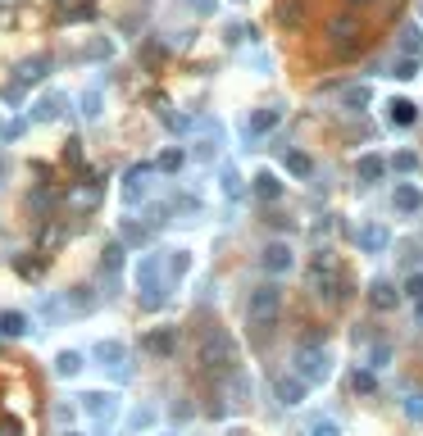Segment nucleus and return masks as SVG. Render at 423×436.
I'll return each mask as SVG.
<instances>
[{"instance_id": "obj_13", "label": "nucleus", "mask_w": 423, "mask_h": 436, "mask_svg": "<svg viewBox=\"0 0 423 436\" xmlns=\"http://www.w3.org/2000/svg\"><path fill=\"white\" fill-rule=\"evenodd\" d=\"M278 123H282V110H255L251 119H246V137H251V141H259L264 132H273Z\"/></svg>"}, {"instance_id": "obj_21", "label": "nucleus", "mask_w": 423, "mask_h": 436, "mask_svg": "<svg viewBox=\"0 0 423 436\" xmlns=\"http://www.w3.org/2000/svg\"><path fill=\"white\" fill-rule=\"evenodd\" d=\"M387 119H391V128H410V123L419 119V114H415V100H391L387 105Z\"/></svg>"}, {"instance_id": "obj_40", "label": "nucleus", "mask_w": 423, "mask_h": 436, "mask_svg": "<svg viewBox=\"0 0 423 436\" xmlns=\"http://www.w3.org/2000/svg\"><path fill=\"white\" fill-rule=\"evenodd\" d=\"M391 169H396V173H415L419 169V154L415 150H401L396 159H391Z\"/></svg>"}, {"instance_id": "obj_33", "label": "nucleus", "mask_w": 423, "mask_h": 436, "mask_svg": "<svg viewBox=\"0 0 423 436\" xmlns=\"http://www.w3.org/2000/svg\"><path fill=\"white\" fill-rule=\"evenodd\" d=\"M150 423H155V409H150V404H141V409H132V418H128V428H123V436H132V432L150 428Z\"/></svg>"}, {"instance_id": "obj_46", "label": "nucleus", "mask_w": 423, "mask_h": 436, "mask_svg": "<svg viewBox=\"0 0 423 436\" xmlns=\"http://www.w3.org/2000/svg\"><path fill=\"white\" fill-rule=\"evenodd\" d=\"M23 128H27V123H0V141H14V137H23Z\"/></svg>"}, {"instance_id": "obj_4", "label": "nucleus", "mask_w": 423, "mask_h": 436, "mask_svg": "<svg viewBox=\"0 0 423 436\" xmlns=\"http://www.w3.org/2000/svg\"><path fill=\"white\" fill-rule=\"evenodd\" d=\"M137 282H141V305L146 309H160L169 300V277H164V268H160V255H146L141 259V268H137Z\"/></svg>"}, {"instance_id": "obj_20", "label": "nucleus", "mask_w": 423, "mask_h": 436, "mask_svg": "<svg viewBox=\"0 0 423 436\" xmlns=\"http://www.w3.org/2000/svg\"><path fill=\"white\" fill-rule=\"evenodd\" d=\"M278 400H282V404H301L305 400V382H301V377H278Z\"/></svg>"}, {"instance_id": "obj_18", "label": "nucleus", "mask_w": 423, "mask_h": 436, "mask_svg": "<svg viewBox=\"0 0 423 436\" xmlns=\"http://www.w3.org/2000/svg\"><path fill=\"white\" fill-rule=\"evenodd\" d=\"M255 196L264 200V205H273V200L282 196V182H278V178H273L268 169H264V173H255Z\"/></svg>"}, {"instance_id": "obj_27", "label": "nucleus", "mask_w": 423, "mask_h": 436, "mask_svg": "<svg viewBox=\"0 0 423 436\" xmlns=\"http://www.w3.org/2000/svg\"><path fill=\"white\" fill-rule=\"evenodd\" d=\"M119 241H123V246H146V241H150V227H141V223L123 218V227H119Z\"/></svg>"}, {"instance_id": "obj_32", "label": "nucleus", "mask_w": 423, "mask_h": 436, "mask_svg": "<svg viewBox=\"0 0 423 436\" xmlns=\"http://www.w3.org/2000/svg\"><path fill=\"white\" fill-rule=\"evenodd\" d=\"M96 14V0H78V5L60 9V23H78V18H91Z\"/></svg>"}, {"instance_id": "obj_31", "label": "nucleus", "mask_w": 423, "mask_h": 436, "mask_svg": "<svg viewBox=\"0 0 423 436\" xmlns=\"http://www.w3.org/2000/svg\"><path fill=\"white\" fill-rule=\"evenodd\" d=\"M51 205H55V196H51V191H46V187H37L32 196H27V214H32V218H41V214H46V209H51Z\"/></svg>"}, {"instance_id": "obj_47", "label": "nucleus", "mask_w": 423, "mask_h": 436, "mask_svg": "<svg viewBox=\"0 0 423 436\" xmlns=\"http://www.w3.org/2000/svg\"><path fill=\"white\" fill-rule=\"evenodd\" d=\"M310 436H341V432H337V423L319 418V423H310Z\"/></svg>"}, {"instance_id": "obj_39", "label": "nucleus", "mask_w": 423, "mask_h": 436, "mask_svg": "<svg viewBox=\"0 0 423 436\" xmlns=\"http://www.w3.org/2000/svg\"><path fill=\"white\" fill-rule=\"evenodd\" d=\"M64 164H69V169H82V141L78 137L64 141Z\"/></svg>"}, {"instance_id": "obj_14", "label": "nucleus", "mask_w": 423, "mask_h": 436, "mask_svg": "<svg viewBox=\"0 0 423 436\" xmlns=\"http://www.w3.org/2000/svg\"><path fill=\"white\" fill-rule=\"evenodd\" d=\"M46 259H51V255H41V250L14 255V273H18V277H27V282H37V277H41V268H46Z\"/></svg>"}, {"instance_id": "obj_9", "label": "nucleus", "mask_w": 423, "mask_h": 436, "mask_svg": "<svg viewBox=\"0 0 423 436\" xmlns=\"http://www.w3.org/2000/svg\"><path fill=\"white\" fill-rule=\"evenodd\" d=\"M259 264H264V273H292V264H296V255H292V246L287 241H268L264 246V255H259Z\"/></svg>"}, {"instance_id": "obj_25", "label": "nucleus", "mask_w": 423, "mask_h": 436, "mask_svg": "<svg viewBox=\"0 0 423 436\" xmlns=\"http://www.w3.org/2000/svg\"><path fill=\"white\" fill-rule=\"evenodd\" d=\"M369 300H373V309H391V305L401 300V291L391 286V282H373V286H369Z\"/></svg>"}, {"instance_id": "obj_8", "label": "nucleus", "mask_w": 423, "mask_h": 436, "mask_svg": "<svg viewBox=\"0 0 423 436\" xmlns=\"http://www.w3.org/2000/svg\"><path fill=\"white\" fill-rule=\"evenodd\" d=\"M150 173H155V164H132V169L123 173V205H141Z\"/></svg>"}, {"instance_id": "obj_26", "label": "nucleus", "mask_w": 423, "mask_h": 436, "mask_svg": "<svg viewBox=\"0 0 423 436\" xmlns=\"http://www.w3.org/2000/svg\"><path fill=\"white\" fill-rule=\"evenodd\" d=\"M355 173H360V182H382V173H387V164H382L378 154H364V159L355 164Z\"/></svg>"}, {"instance_id": "obj_7", "label": "nucleus", "mask_w": 423, "mask_h": 436, "mask_svg": "<svg viewBox=\"0 0 423 436\" xmlns=\"http://www.w3.org/2000/svg\"><path fill=\"white\" fill-rule=\"evenodd\" d=\"M328 37H332V46H337V51H346V55L364 46V27L355 23L351 14H346V18H332V23H328Z\"/></svg>"}, {"instance_id": "obj_44", "label": "nucleus", "mask_w": 423, "mask_h": 436, "mask_svg": "<svg viewBox=\"0 0 423 436\" xmlns=\"http://www.w3.org/2000/svg\"><path fill=\"white\" fill-rule=\"evenodd\" d=\"M396 77H401V82L419 77V60H410V55H405V60H396Z\"/></svg>"}, {"instance_id": "obj_36", "label": "nucleus", "mask_w": 423, "mask_h": 436, "mask_svg": "<svg viewBox=\"0 0 423 436\" xmlns=\"http://www.w3.org/2000/svg\"><path fill=\"white\" fill-rule=\"evenodd\" d=\"M341 100L351 105V110H364V105H369V86H346Z\"/></svg>"}, {"instance_id": "obj_5", "label": "nucleus", "mask_w": 423, "mask_h": 436, "mask_svg": "<svg viewBox=\"0 0 423 436\" xmlns=\"http://www.w3.org/2000/svg\"><path fill=\"white\" fill-rule=\"evenodd\" d=\"M328 373H332V359H328L323 345H301V350H296V377H301L305 386L323 382Z\"/></svg>"}, {"instance_id": "obj_35", "label": "nucleus", "mask_w": 423, "mask_h": 436, "mask_svg": "<svg viewBox=\"0 0 423 436\" xmlns=\"http://www.w3.org/2000/svg\"><path fill=\"white\" fill-rule=\"evenodd\" d=\"M114 55V41H105V37H96V41L82 46V60H110Z\"/></svg>"}, {"instance_id": "obj_2", "label": "nucleus", "mask_w": 423, "mask_h": 436, "mask_svg": "<svg viewBox=\"0 0 423 436\" xmlns=\"http://www.w3.org/2000/svg\"><path fill=\"white\" fill-rule=\"evenodd\" d=\"M278 309H282V291H278L273 282H264V286H255V291H251V305H246V318H251V327H255V336H259V341H264V332L273 327Z\"/></svg>"}, {"instance_id": "obj_23", "label": "nucleus", "mask_w": 423, "mask_h": 436, "mask_svg": "<svg viewBox=\"0 0 423 436\" xmlns=\"http://www.w3.org/2000/svg\"><path fill=\"white\" fill-rule=\"evenodd\" d=\"M401 51H405L410 60H423V32H419L415 23H405V27H401Z\"/></svg>"}, {"instance_id": "obj_55", "label": "nucleus", "mask_w": 423, "mask_h": 436, "mask_svg": "<svg viewBox=\"0 0 423 436\" xmlns=\"http://www.w3.org/2000/svg\"><path fill=\"white\" fill-rule=\"evenodd\" d=\"M419 323H423V296H419Z\"/></svg>"}, {"instance_id": "obj_29", "label": "nucleus", "mask_w": 423, "mask_h": 436, "mask_svg": "<svg viewBox=\"0 0 423 436\" xmlns=\"http://www.w3.org/2000/svg\"><path fill=\"white\" fill-rule=\"evenodd\" d=\"M287 173H292V178H310V173H314V159L305 150H287Z\"/></svg>"}, {"instance_id": "obj_17", "label": "nucleus", "mask_w": 423, "mask_h": 436, "mask_svg": "<svg viewBox=\"0 0 423 436\" xmlns=\"http://www.w3.org/2000/svg\"><path fill=\"white\" fill-rule=\"evenodd\" d=\"M355 241H360L364 250H373V255H378V250H387V227L369 223V227H360V232H355Z\"/></svg>"}, {"instance_id": "obj_56", "label": "nucleus", "mask_w": 423, "mask_h": 436, "mask_svg": "<svg viewBox=\"0 0 423 436\" xmlns=\"http://www.w3.org/2000/svg\"><path fill=\"white\" fill-rule=\"evenodd\" d=\"M64 436H78V432H64Z\"/></svg>"}, {"instance_id": "obj_11", "label": "nucleus", "mask_w": 423, "mask_h": 436, "mask_svg": "<svg viewBox=\"0 0 423 436\" xmlns=\"http://www.w3.org/2000/svg\"><path fill=\"white\" fill-rule=\"evenodd\" d=\"M82 409H86V418L110 423V418H114V395H110V391H86V395H82Z\"/></svg>"}, {"instance_id": "obj_48", "label": "nucleus", "mask_w": 423, "mask_h": 436, "mask_svg": "<svg viewBox=\"0 0 423 436\" xmlns=\"http://www.w3.org/2000/svg\"><path fill=\"white\" fill-rule=\"evenodd\" d=\"M405 296H415V300L423 296V273H410L405 277Z\"/></svg>"}, {"instance_id": "obj_1", "label": "nucleus", "mask_w": 423, "mask_h": 436, "mask_svg": "<svg viewBox=\"0 0 423 436\" xmlns=\"http://www.w3.org/2000/svg\"><path fill=\"white\" fill-rule=\"evenodd\" d=\"M196 364H200V373H233L237 368V341L223 327H205L200 345H196Z\"/></svg>"}, {"instance_id": "obj_54", "label": "nucleus", "mask_w": 423, "mask_h": 436, "mask_svg": "<svg viewBox=\"0 0 423 436\" xmlns=\"http://www.w3.org/2000/svg\"><path fill=\"white\" fill-rule=\"evenodd\" d=\"M346 5H373V0H346Z\"/></svg>"}, {"instance_id": "obj_30", "label": "nucleus", "mask_w": 423, "mask_h": 436, "mask_svg": "<svg viewBox=\"0 0 423 436\" xmlns=\"http://www.w3.org/2000/svg\"><path fill=\"white\" fill-rule=\"evenodd\" d=\"M55 373H60V377H78L82 373V355L78 350H64L60 359H55Z\"/></svg>"}, {"instance_id": "obj_12", "label": "nucleus", "mask_w": 423, "mask_h": 436, "mask_svg": "<svg viewBox=\"0 0 423 436\" xmlns=\"http://www.w3.org/2000/svg\"><path fill=\"white\" fill-rule=\"evenodd\" d=\"M146 350L160 355V359H169V355L178 350V327H155V332H146Z\"/></svg>"}, {"instance_id": "obj_16", "label": "nucleus", "mask_w": 423, "mask_h": 436, "mask_svg": "<svg viewBox=\"0 0 423 436\" xmlns=\"http://www.w3.org/2000/svg\"><path fill=\"white\" fill-rule=\"evenodd\" d=\"M60 114H64V95L51 91V95H41V100H37L32 119H37V123H51V119H60Z\"/></svg>"}, {"instance_id": "obj_57", "label": "nucleus", "mask_w": 423, "mask_h": 436, "mask_svg": "<svg viewBox=\"0 0 423 436\" xmlns=\"http://www.w3.org/2000/svg\"><path fill=\"white\" fill-rule=\"evenodd\" d=\"M55 5H64V0H55Z\"/></svg>"}, {"instance_id": "obj_45", "label": "nucleus", "mask_w": 423, "mask_h": 436, "mask_svg": "<svg viewBox=\"0 0 423 436\" xmlns=\"http://www.w3.org/2000/svg\"><path fill=\"white\" fill-rule=\"evenodd\" d=\"M0 436H23V423L14 414H0Z\"/></svg>"}, {"instance_id": "obj_52", "label": "nucleus", "mask_w": 423, "mask_h": 436, "mask_svg": "<svg viewBox=\"0 0 423 436\" xmlns=\"http://www.w3.org/2000/svg\"><path fill=\"white\" fill-rule=\"evenodd\" d=\"M387 359H391V350H387V345H378V350H373V368H382Z\"/></svg>"}, {"instance_id": "obj_6", "label": "nucleus", "mask_w": 423, "mask_h": 436, "mask_svg": "<svg viewBox=\"0 0 423 436\" xmlns=\"http://www.w3.org/2000/svg\"><path fill=\"white\" fill-rule=\"evenodd\" d=\"M91 359L100 364V368H110L114 377H128L132 368H128V345L123 341H96L91 345Z\"/></svg>"}, {"instance_id": "obj_41", "label": "nucleus", "mask_w": 423, "mask_h": 436, "mask_svg": "<svg viewBox=\"0 0 423 436\" xmlns=\"http://www.w3.org/2000/svg\"><path fill=\"white\" fill-rule=\"evenodd\" d=\"M223 196H228V200L242 196V178H237V169H223Z\"/></svg>"}, {"instance_id": "obj_38", "label": "nucleus", "mask_w": 423, "mask_h": 436, "mask_svg": "<svg viewBox=\"0 0 423 436\" xmlns=\"http://www.w3.org/2000/svg\"><path fill=\"white\" fill-rule=\"evenodd\" d=\"M187 264H191L187 250H169V277H182V273H187Z\"/></svg>"}, {"instance_id": "obj_34", "label": "nucleus", "mask_w": 423, "mask_h": 436, "mask_svg": "<svg viewBox=\"0 0 423 436\" xmlns=\"http://www.w3.org/2000/svg\"><path fill=\"white\" fill-rule=\"evenodd\" d=\"M182 164H187V154H182L178 145H169V150H164V154H160V159H155V169H160V173H178Z\"/></svg>"}, {"instance_id": "obj_3", "label": "nucleus", "mask_w": 423, "mask_h": 436, "mask_svg": "<svg viewBox=\"0 0 423 436\" xmlns=\"http://www.w3.org/2000/svg\"><path fill=\"white\" fill-rule=\"evenodd\" d=\"M310 286L319 291V296H328V300H346V273H341V264L328 255V250H319V255H314Z\"/></svg>"}, {"instance_id": "obj_50", "label": "nucleus", "mask_w": 423, "mask_h": 436, "mask_svg": "<svg viewBox=\"0 0 423 436\" xmlns=\"http://www.w3.org/2000/svg\"><path fill=\"white\" fill-rule=\"evenodd\" d=\"M405 409L415 414V418H423V395H419V391H415V395H410V400H405Z\"/></svg>"}, {"instance_id": "obj_15", "label": "nucleus", "mask_w": 423, "mask_h": 436, "mask_svg": "<svg viewBox=\"0 0 423 436\" xmlns=\"http://www.w3.org/2000/svg\"><path fill=\"white\" fill-rule=\"evenodd\" d=\"M0 336H5V341H18V336H27V314H18V309H5V314H0Z\"/></svg>"}, {"instance_id": "obj_10", "label": "nucleus", "mask_w": 423, "mask_h": 436, "mask_svg": "<svg viewBox=\"0 0 423 436\" xmlns=\"http://www.w3.org/2000/svg\"><path fill=\"white\" fill-rule=\"evenodd\" d=\"M46 73H51V55H27V60H18V69H14V82L32 86V82H41Z\"/></svg>"}, {"instance_id": "obj_43", "label": "nucleus", "mask_w": 423, "mask_h": 436, "mask_svg": "<svg viewBox=\"0 0 423 436\" xmlns=\"http://www.w3.org/2000/svg\"><path fill=\"white\" fill-rule=\"evenodd\" d=\"M82 114H86V119H100V91H86L82 95Z\"/></svg>"}, {"instance_id": "obj_51", "label": "nucleus", "mask_w": 423, "mask_h": 436, "mask_svg": "<svg viewBox=\"0 0 423 436\" xmlns=\"http://www.w3.org/2000/svg\"><path fill=\"white\" fill-rule=\"evenodd\" d=\"M191 9H196V14H214V0H187Z\"/></svg>"}, {"instance_id": "obj_22", "label": "nucleus", "mask_w": 423, "mask_h": 436, "mask_svg": "<svg viewBox=\"0 0 423 436\" xmlns=\"http://www.w3.org/2000/svg\"><path fill=\"white\" fill-rule=\"evenodd\" d=\"M278 23H282V27H301L305 23V0H282V5H278Z\"/></svg>"}, {"instance_id": "obj_24", "label": "nucleus", "mask_w": 423, "mask_h": 436, "mask_svg": "<svg viewBox=\"0 0 423 436\" xmlns=\"http://www.w3.org/2000/svg\"><path fill=\"white\" fill-rule=\"evenodd\" d=\"M396 209H401V214H419V209H423V196L410 187V182H401V187H396Z\"/></svg>"}, {"instance_id": "obj_19", "label": "nucleus", "mask_w": 423, "mask_h": 436, "mask_svg": "<svg viewBox=\"0 0 423 436\" xmlns=\"http://www.w3.org/2000/svg\"><path fill=\"white\" fill-rule=\"evenodd\" d=\"M119 268H123V241H114V246H105V255H100L105 282H114V277H119Z\"/></svg>"}, {"instance_id": "obj_49", "label": "nucleus", "mask_w": 423, "mask_h": 436, "mask_svg": "<svg viewBox=\"0 0 423 436\" xmlns=\"http://www.w3.org/2000/svg\"><path fill=\"white\" fill-rule=\"evenodd\" d=\"M373 386H378V382H373V373H355V391H360V395H369Z\"/></svg>"}, {"instance_id": "obj_28", "label": "nucleus", "mask_w": 423, "mask_h": 436, "mask_svg": "<svg viewBox=\"0 0 423 436\" xmlns=\"http://www.w3.org/2000/svg\"><path fill=\"white\" fill-rule=\"evenodd\" d=\"M86 182V178H82ZM73 205H78V209H96V205H100V182H86V187H78V191H73Z\"/></svg>"}, {"instance_id": "obj_53", "label": "nucleus", "mask_w": 423, "mask_h": 436, "mask_svg": "<svg viewBox=\"0 0 423 436\" xmlns=\"http://www.w3.org/2000/svg\"><path fill=\"white\" fill-rule=\"evenodd\" d=\"M5 173H9V164H5V154H0V182H5Z\"/></svg>"}, {"instance_id": "obj_42", "label": "nucleus", "mask_w": 423, "mask_h": 436, "mask_svg": "<svg viewBox=\"0 0 423 436\" xmlns=\"http://www.w3.org/2000/svg\"><path fill=\"white\" fill-rule=\"evenodd\" d=\"M23 91H27V86H23V82H14V77H9V82L0 86V95H5L9 105H18V100H23Z\"/></svg>"}, {"instance_id": "obj_37", "label": "nucleus", "mask_w": 423, "mask_h": 436, "mask_svg": "<svg viewBox=\"0 0 423 436\" xmlns=\"http://www.w3.org/2000/svg\"><path fill=\"white\" fill-rule=\"evenodd\" d=\"M69 305H73V309H78V314H82V309H96V296H91V291H86V286H73Z\"/></svg>"}]
</instances>
